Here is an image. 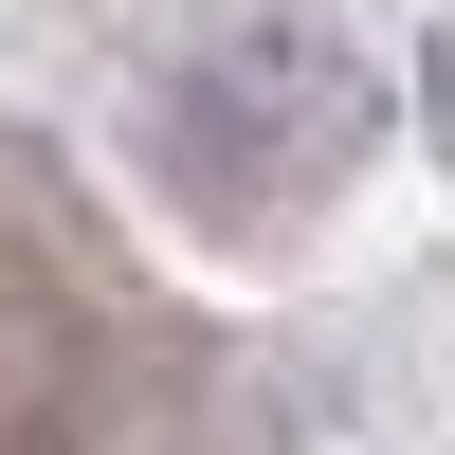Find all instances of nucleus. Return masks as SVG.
<instances>
[{
    "label": "nucleus",
    "mask_w": 455,
    "mask_h": 455,
    "mask_svg": "<svg viewBox=\"0 0 455 455\" xmlns=\"http://www.w3.org/2000/svg\"><path fill=\"white\" fill-rule=\"evenodd\" d=\"M437 146H455V36H437Z\"/></svg>",
    "instance_id": "1"
}]
</instances>
